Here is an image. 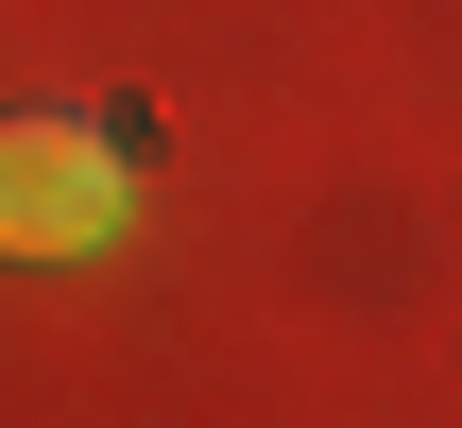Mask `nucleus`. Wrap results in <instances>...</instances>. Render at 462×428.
Listing matches in <instances>:
<instances>
[{
  "instance_id": "obj_1",
  "label": "nucleus",
  "mask_w": 462,
  "mask_h": 428,
  "mask_svg": "<svg viewBox=\"0 0 462 428\" xmlns=\"http://www.w3.org/2000/svg\"><path fill=\"white\" fill-rule=\"evenodd\" d=\"M137 206V154L103 120H0V257H103Z\"/></svg>"
}]
</instances>
